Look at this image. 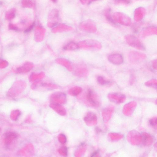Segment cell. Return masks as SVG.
<instances>
[{
    "instance_id": "30bf717a",
    "label": "cell",
    "mask_w": 157,
    "mask_h": 157,
    "mask_svg": "<svg viewBox=\"0 0 157 157\" xmlns=\"http://www.w3.org/2000/svg\"><path fill=\"white\" fill-rule=\"evenodd\" d=\"M156 118L152 119L150 120V124L153 126H156Z\"/></svg>"
},
{
    "instance_id": "277c9868",
    "label": "cell",
    "mask_w": 157,
    "mask_h": 157,
    "mask_svg": "<svg viewBox=\"0 0 157 157\" xmlns=\"http://www.w3.org/2000/svg\"><path fill=\"white\" fill-rule=\"evenodd\" d=\"M129 60L132 63H137L142 61L146 58L144 53L136 51L130 52L128 55Z\"/></svg>"
},
{
    "instance_id": "8fae6325",
    "label": "cell",
    "mask_w": 157,
    "mask_h": 157,
    "mask_svg": "<svg viewBox=\"0 0 157 157\" xmlns=\"http://www.w3.org/2000/svg\"><path fill=\"white\" fill-rule=\"evenodd\" d=\"M152 68L154 70L157 69V60L155 59L153 60L152 63Z\"/></svg>"
},
{
    "instance_id": "9c48e42d",
    "label": "cell",
    "mask_w": 157,
    "mask_h": 157,
    "mask_svg": "<svg viewBox=\"0 0 157 157\" xmlns=\"http://www.w3.org/2000/svg\"><path fill=\"white\" fill-rule=\"evenodd\" d=\"M157 81L156 79H152L146 82L145 84L148 86L156 88Z\"/></svg>"
},
{
    "instance_id": "6da1fadb",
    "label": "cell",
    "mask_w": 157,
    "mask_h": 157,
    "mask_svg": "<svg viewBox=\"0 0 157 157\" xmlns=\"http://www.w3.org/2000/svg\"><path fill=\"white\" fill-rule=\"evenodd\" d=\"M4 142L5 147L10 149L18 137V135L16 132L10 131L5 133L3 135Z\"/></svg>"
},
{
    "instance_id": "ba28073f",
    "label": "cell",
    "mask_w": 157,
    "mask_h": 157,
    "mask_svg": "<svg viewBox=\"0 0 157 157\" xmlns=\"http://www.w3.org/2000/svg\"><path fill=\"white\" fill-rule=\"evenodd\" d=\"M97 81L100 84L102 85H108L111 83L110 81L105 80L103 77L101 76L97 77Z\"/></svg>"
},
{
    "instance_id": "8992f818",
    "label": "cell",
    "mask_w": 157,
    "mask_h": 157,
    "mask_svg": "<svg viewBox=\"0 0 157 157\" xmlns=\"http://www.w3.org/2000/svg\"><path fill=\"white\" fill-rule=\"evenodd\" d=\"M109 61L115 65H120L123 62L122 56L119 54H113L109 55L108 57Z\"/></svg>"
},
{
    "instance_id": "3957f363",
    "label": "cell",
    "mask_w": 157,
    "mask_h": 157,
    "mask_svg": "<svg viewBox=\"0 0 157 157\" xmlns=\"http://www.w3.org/2000/svg\"><path fill=\"white\" fill-rule=\"evenodd\" d=\"M81 44H82L83 48L89 49L100 50L102 47V45L100 42L94 40H85L83 41Z\"/></svg>"
},
{
    "instance_id": "7c38bea8",
    "label": "cell",
    "mask_w": 157,
    "mask_h": 157,
    "mask_svg": "<svg viewBox=\"0 0 157 157\" xmlns=\"http://www.w3.org/2000/svg\"><path fill=\"white\" fill-rule=\"evenodd\" d=\"M34 24V23H33L29 28L25 30V32L27 33L31 31L33 28Z\"/></svg>"
},
{
    "instance_id": "5b68a950",
    "label": "cell",
    "mask_w": 157,
    "mask_h": 157,
    "mask_svg": "<svg viewBox=\"0 0 157 157\" xmlns=\"http://www.w3.org/2000/svg\"><path fill=\"white\" fill-rule=\"evenodd\" d=\"M86 100L92 105L95 106L99 105L98 98L95 93L91 90L89 89L86 96Z\"/></svg>"
},
{
    "instance_id": "4fadbf2b",
    "label": "cell",
    "mask_w": 157,
    "mask_h": 157,
    "mask_svg": "<svg viewBox=\"0 0 157 157\" xmlns=\"http://www.w3.org/2000/svg\"><path fill=\"white\" fill-rule=\"evenodd\" d=\"M98 151H96L95 152H94L92 155L91 156H94L96 154H97V153H98Z\"/></svg>"
},
{
    "instance_id": "7a4b0ae2",
    "label": "cell",
    "mask_w": 157,
    "mask_h": 157,
    "mask_svg": "<svg viewBox=\"0 0 157 157\" xmlns=\"http://www.w3.org/2000/svg\"><path fill=\"white\" fill-rule=\"evenodd\" d=\"M125 40L127 44L136 49L145 50V47L140 40L135 36L128 35L125 36Z\"/></svg>"
},
{
    "instance_id": "52a82bcc",
    "label": "cell",
    "mask_w": 157,
    "mask_h": 157,
    "mask_svg": "<svg viewBox=\"0 0 157 157\" xmlns=\"http://www.w3.org/2000/svg\"><path fill=\"white\" fill-rule=\"evenodd\" d=\"M79 45L75 43L72 42L69 43L65 46L63 49L65 50H74L78 48Z\"/></svg>"
}]
</instances>
